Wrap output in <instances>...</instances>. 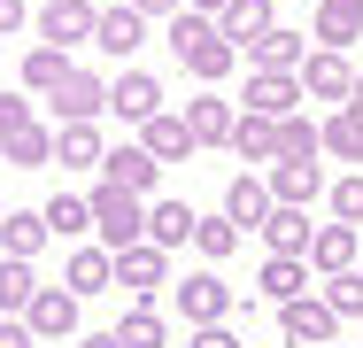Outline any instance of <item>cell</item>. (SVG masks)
<instances>
[{
	"mask_svg": "<svg viewBox=\"0 0 363 348\" xmlns=\"http://www.w3.org/2000/svg\"><path fill=\"white\" fill-rule=\"evenodd\" d=\"M170 55L194 70L201 85H224V77L240 70V47L217 31V16H194V8H186V16H170Z\"/></svg>",
	"mask_w": 363,
	"mask_h": 348,
	"instance_id": "cell-1",
	"label": "cell"
},
{
	"mask_svg": "<svg viewBox=\"0 0 363 348\" xmlns=\"http://www.w3.org/2000/svg\"><path fill=\"white\" fill-rule=\"evenodd\" d=\"M85 202H93V232H101V248H108V256H116V248H140V240H147V194L93 186Z\"/></svg>",
	"mask_w": 363,
	"mask_h": 348,
	"instance_id": "cell-2",
	"label": "cell"
},
{
	"mask_svg": "<svg viewBox=\"0 0 363 348\" xmlns=\"http://www.w3.org/2000/svg\"><path fill=\"white\" fill-rule=\"evenodd\" d=\"M116 286H132V302H155L170 286V248H155V240L116 248Z\"/></svg>",
	"mask_w": 363,
	"mask_h": 348,
	"instance_id": "cell-3",
	"label": "cell"
},
{
	"mask_svg": "<svg viewBox=\"0 0 363 348\" xmlns=\"http://www.w3.org/2000/svg\"><path fill=\"white\" fill-rule=\"evenodd\" d=\"M301 101H309L301 77H279V70H247V85H240V109H247V116H271V124L294 116Z\"/></svg>",
	"mask_w": 363,
	"mask_h": 348,
	"instance_id": "cell-4",
	"label": "cell"
},
{
	"mask_svg": "<svg viewBox=\"0 0 363 348\" xmlns=\"http://www.w3.org/2000/svg\"><path fill=\"white\" fill-rule=\"evenodd\" d=\"M301 93H309V101H333V109H348V93H356V62H348L340 47H317V55L301 62Z\"/></svg>",
	"mask_w": 363,
	"mask_h": 348,
	"instance_id": "cell-5",
	"label": "cell"
},
{
	"mask_svg": "<svg viewBox=\"0 0 363 348\" xmlns=\"http://www.w3.org/2000/svg\"><path fill=\"white\" fill-rule=\"evenodd\" d=\"M279 325H286L294 348H325L333 333H340V317H333L325 294H294V302H279Z\"/></svg>",
	"mask_w": 363,
	"mask_h": 348,
	"instance_id": "cell-6",
	"label": "cell"
},
{
	"mask_svg": "<svg viewBox=\"0 0 363 348\" xmlns=\"http://www.w3.org/2000/svg\"><path fill=\"white\" fill-rule=\"evenodd\" d=\"M93 31H101V0H47L39 8V39L47 47H77Z\"/></svg>",
	"mask_w": 363,
	"mask_h": 348,
	"instance_id": "cell-7",
	"label": "cell"
},
{
	"mask_svg": "<svg viewBox=\"0 0 363 348\" xmlns=\"http://www.w3.org/2000/svg\"><path fill=\"white\" fill-rule=\"evenodd\" d=\"M232 286H224L217 271H194V278H178V317H194V325H224L232 317Z\"/></svg>",
	"mask_w": 363,
	"mask_h": 348,
	"instance_id": "cell-8",
	"label": "cell"
},
{
	"mask_svg": "<svg viewBox=\"0 0 363 348\" xmlns=\"http://www.w3.org/2000/svg\"><path fill=\"white\" fill-rule=\"evenodd\" d=\"M363 263V232L356 224H317V240H309V271L317 278H340Z\"/></svg>",
	"mask_w": 363,
	"mask_h": 348,
	"instance_id": "cell-9",
	"label": "cell"
},
{
	"mask_svg": "<svg viewBox=\"0 0 363 348\" xmlns=\"http://www.w3.org/2000/svg\"><path fill=\"white\" fill-rule=\"evenodd\" d=\"M309 55H317V39H301V31H286V23H271V31L247 47V62H255V70H279V77H301Z\"/></svg>",
	"mask_w": 363,
	"mask_h": 348,
	"instance_id": "cell-10",
	"label": "cell"
},
{
	"mask_svg": "<svg viewBox=\"0 0 363 348\" xmlns=\"http://www.w3.org/2000/svg\"><path fill=\"white\" fill-rule=\"evenodd\" d=\"M108 109H116L124 124H147V116H162V77H147V70H124V77H108Z\"/></svg>",
	"mask_w": 363,
	"mask_h": 348,
	"instance_id": "cell-11",
	"label": "cell"
},
{
	"mask_svg": "<svg viewBox=\"0 0 363 348\" xmlns=\"http://www.w3.org/2000/svg\"><path fill=\"white\" fill-rule=\"evenodd\" d=\"M140 147L155 155V163H186L201 139H194V124H186V109H162V116H147V124H140Z\"/></svg>",
	"mask_w": 363,
	"mask_h": 348,
	"instance_id": "cell-12",
	"label": "cell"
},
{
	"mask_svg": "<svg viewBox=\"0 0 363 348\" xmlns=\"http://www.w3.org/2000/svg\"><path fill=\"white\" fill-rule=\"evenodd\" d=\"M255 286H263V302L279 310V302H294V294H317V271H309V256H263Z\"/></svg>",
	"mask_w": 363,
	"mask_h": 348,
	"instance_id": "cell-13",
	"label": "cell"
},
{
	"mask_svg": "<svg viewBox=\"0 0 363 348\" xmlns=\"http://www.w3.org/2000/svg\"><path fill=\"white\" fill-rule=\"evenodd\" d=\"M23 325H31L39 341H70L77 333V294L70 286H39V302L23 310Z\"/></svg>",
	"mask_w": 363,
	"mask_h": 348,
	"instance_id": "cell-14",
	"label": "cell"
},
{
	"mask_svg": "<svg viewBox=\"0 0 363 348\" xmlns=\"http://www.w3.org/2000/svg\"><path fill=\"white\" fill-rule=\"evenodd\" d=\"M70 47H47V39H39V47H23V93H39V101H55V93H62V85H70Z\"/></svg>",
	"mask_w": 363,
	"mask_h": 348,
	"instance_id": "cell-15",
	"label": "cell"
},
{
	"mask_svg": "<svg viewBox=\"0 0 363 348\" xmlns=\"http://www.w3.org/2000/svg\"><path fill=\"white\" fill-rule=\"evenodd\" d=\"M62 286H70L77 302H85V294H101V286H116V256H108V248H93V240H77L70 263H62Z\"/></svg>",
	"mask_w": 363,
	"mask_h": 348,
	"instance_id": "cell-16",
	"label": "cell"
},
{
	"mask_svg": "<svg viewBox=\"0 0 363 348\" xmlns=\"http://www.w3.org/2000/svg\"><path fill=\"white\" fill-rule=\"evenodd\" d=\"M101 186H124V194H155V155H147L140 139H132V147H108V155H101Z\"/></svg>",
	"mask_w": 363,
	"mask_h": 348,
	"instance_id": "cell-17",
	"label": "cell"
},
{
	"mask_svg": "<svg viewBox=\"0 0 363 348\" xmlns=\"http://www.w3.org/2000/svg\"><path fill=\"white\" fill-rule=\"evenodd\" d=\"M108 109V85H101V70H70V85L55 93V116L62 124H93Z\"/></svg>",
	"mask_w": 363,
	"mask_h": 348,
	"instance_id": "cell-18",
	"label": "cell"
},
{
	"mask_svg": "<svg viewBox=\"0 0 363 348\" xmlns=\"http://www.w3.org/2000/svg\"><path fill=\"white\" fill-rule=\"evenodd\" d=\"M309 240H317V224H309V209L279 202L271 217H263V248H271V256H309Z\"/></svg>",
	"mask_w": 363,
	"mask_h": 348,
	"instance_id": "cell-19",
	"label": "cell"
},
{
	"mask_svg": "<svg viewBox=\"0 0 363 348\" xmlns=\"http://www.w3.org/2000/svg\"><path fill=\"white\" fill-rule=\"evenodd\" d=\"M47 240H55L47 209H8V217H0V256H23V263H31Z\"/></svg>",
	"mask_w": 363,
	"mask_h": 348,
	"instance_id": "cell-20",
	"label": "cell"
},
{
	"mask_svg": "<svg viewBox=\"0 0 363 348\" xmlns=\"http://www.w3.org/2000/svg\"><path fill=\"white\" fill-rule=\"evenodd\" d=\"M186 124H194V139H201V147H232L240 109H232L224 93H201V101H186Z\"/></svg>",
	"mask_w": 363,
	"mask_h": 348,
	"instance_id": "cell-21",
	"label": "cell"
},
{
	"mask_svg": "<svg viewBox=\"0 0 363 348\" xmlns=\"http://www.w3.org/2000/svg\"><path fill=\"white\" fill-rule=\"evenodd\" d=\"M93 39H101V55H116V62H124V55H140L147 16L132 8V0H116V8H101V31H93Z\"/></svg>",
	"mask_w": 363,
	"mask_h": 348,
	"instance_id": "cell-22",
	"label": "cell"
},
{
	"mask_svg": "<svg viewBox=\"0 0 363 348\" xmlns=\"http://www.w3.org/2000/svg\"><path fill=\"white\" fill-rule=\"evenodd\" d=\"M309 39L348 55V39H363V0H317V23H309Z\"/></svg>",
	"mask_w": 363,
	"mask_h": 348,
	"instance_id": "cell-23",
	"label": "cell"
},
{
	"mask_svg": "<svg viewBox=\"0 0 363 348\" xmlns=\"http://www.w3.org/2000/svg\"><path fill=\"white\" fill-rule=\"evenodd\" d=\"M194 224H201V217H194V202H178V194H162V202L147 209V240H155V248H186Z\"/></svg>",
	"mask_w": 363,
	"mask_h": 348,
	"instance_id": "cell-24",
	"label": "cell"
},
{
	"mask_svg": "<svg viewBox=\"0 0 363 348\" xmlns=\"http://www.w3.org/2000/svg\"><path fill=\"white\" fill-rule=\"evenodd\" d=\"M271 209H279V202H271V178H232V186H224V217H232L240 232H247V224L263 232Z\"/></svg>",
	"mask_w": 363,
	"mask_h": 348,
	"instance_id": "cell-25",
	"label": "cell"
},
{
	"mask_svg": "<svg viewBox=\"0 0 363 348\" xmlns=\"http://www.w3.org/2000/svg\"><path fill=\"white\" fill-rule=\"evenodd\" d=\"M271 23H279V16H271V0H232V8L217 16V31L232 39V47H240V55H247V47L271 31Z\"/></svg>",
	"mask_w": 363,
	"mask_h": 348,
	"instance_id": "cell-26",
	"label": "cell"
},
{
	"mask_svg": "<svg viewBox=\"0 0 363 348\" xmlns=\"http://www.w3.org/2000/svg\"><path fill=\"white\" fill-rule=\"evenodd\" d=\"M317 194H325V170H317V163H271V202L309 209Z\"/></svg>",
	"mask_w": 363,
	"mask_h": 348,
	"instance_id": "cell-27",
	"label": "cell"
},
{
	"mask_svg": "<svg viewBox=\"0 0 363 348\" xmlns=\"http://www.w3.org/2000/svg\"><path fill=\"white\" fill-rule=\"evenodd\" d=\"M317 155H325V124L301 116V109L279 116V163H317Z\"/></svg>",
	"mask_w": 363,
	"mask_h": 348,
	"instance_id": "cell-28",
	"label": "cell"
},
{
	"mask_svg": "<svg viewBox=\"0 0 363 348\" xmlns=\"http://www.w3.org/2000/svg\"><path fill=\"white\" fill-rule=\"evenodd\" d=\"M101 155H108V147H101L93 124H55V163H62V170H101Z\"/></svg>",
	"mask_w": 363,
	"mask_h": 348,
	"instance_id": "cell-29",
	"label": "cell"
},
{
	"mask_svg": "<svg viewBox=\"0 0 363 348\" xmlns=\"http://www.w3.org/2000/svg\"><path fill=\"white\" fill-rule=\"evenodd\" d=\"M31 302H39V271L23 256H0V317H23Z\"/></svg>",
	"mask_w": 363,
	"mask_h": 348,
	"instance_id": "cell-30",
	"label": "cell"
},
{
	"mask_svg": "<svg viewBox=\"0 0 363 348\" xmlns=\"http://www.w3.org/2000/svg\"><path fill=\"white\" fill-rule=\"evenodd\" d=\"M232 155H240V163H279V124H271V116H247V109H240Z\"/></svg>",
	"mask_w": 363,
	"mask_h": 348,
	"instance_id": "cell-31",
	"label": "cell"
},
{
	"mask_svg": "<svg viewBox=\"0 0 363 348\" xmlns=\"http://www.w3.org/2000/svg\"><path fill=\"white\" fill-rule=\"evenodd\" d=\"M0 163H16V170H39V163H55V132L47 124H23V132L0 139Z\"/></svg>",
	"mask_w": 363,
	"mask_h": 348,
	"instance_id": "cell-32",
	"label": "cell"
},
{
	"mask_svg": "<svg viewBox=\"0 0 363 348\" xmlns=\"http://www.w3.org/2000/svg\"><path fill=\"white\" fill-rule=\"evenodd\" d=\"M194 248H201V263H209V271H224V263H232V248H240V224H232V217H201V224H194Z\"/></svg>",
	"mask_w": 363,
	"mask_h": 348,
	"instance_id": "cell-33",
	"label": "cell"
},
{
	"mask_svg": "<svg viewBox=\"0 0 363 348\" xmlns=\"http://www.w3.org/2000/svg\"><path fill=\"white\" fill-rule=\"evenodd\" d=\"M325 155L356 170V163H363V116H348V109H333V116H325Z\"/></svg>",
	"mask_w": 363,
	"mask_h": 348,
	"instance_id": "cell-34",
	"label": "cell"
},
{
	"mask_svg": "<svg viewBox=\"0 0 363 348\" xmlns=\"http://www.w3.org/2000/svg\"><path fill=\"white\" fill-rule=\"evenodd\" d=\"M116 341L124 348H162V310H155V302H132V310L116 317Z\"/></svg>",
	"mask_w": 363,
	"mask_h": 348,
	"instance_id": "cell-35",
	"label": "cell"
},
{
	"mask_svg": "<svg viewBox=\"0 0 363 348\" xmlns=\"http://www.w3.org/2000/svg\"><path fill=\"white\" fill-rule=\"evenodd\" d=\"M317 294L333 302V317H340V325H348V317H356V325H363V271H340V278H317Z\"/></svg>",
	"mask_w": 363,
	"mask_h": 348,
	"instance_id": "cell-36",
	"label": "cell"
},
{
	"mask_svg": "<svg viewBox=\"0 0 363 348\" xmlns=\"http://www.w3.org/2000/svg\"><path fill=\"white\" fill-rule=\"evenodd\" d=\"M47 224H55L62 240H77V232H93V202H85V194H47Z\"/></svg>",
	"mask_w": 363,
	"mask_h": 348,
	"instance_id": "cell-37",
	"label": "cell"
},
{
	"mask_svg": "<svg viewBox=\"0 0 363 348\" xmlns=\"http://www.w3.org/2000/svg\"><path fill=\"white\" fill-rule=\"evenodd\" d=\"M325 202H333V224H363V170H340L325 186Z\"/></svg>",
	"mask_w": 363,
	"mask_h": 348,
	"instance_id": "cell-38",
	"label": "cell"
},
{
	"mask_svg": "<svg viewBox=\"0 0 363 348\" xmlns=\"http://www.w3.org/2000/svg\"><path fill=\"white\" fill-rule=\"evenodd\" d=\"M23 124H39V116H31V101H23V93H0V139L23 132Z\"/></svg>",
	"mask_w": 363,
	"mask_h": 348,
	"instance_id": "cell-39",
	"label": "cell"
},
{
	"mask_svg": "<svg viewBox=\"0 0 363 348\" xmlns=\"http://www.w3.org/2000/svg\"><path fill=\"white\" fill-rule=\"evenodd\" d=\"M194 348H240V333H232V317H224V325H194Z\"/></svg>",
	"mask_w": 363,
	"mask_h": 348,
	"instance_id": "cell-40",
	"label": "cell"
},
{
	"mask_svg": "<svg viewBox=\"0 0 363 348\" xmlns=\"http://www.w3.org/2000/svg\"><path fill=\"white\" fill-rule=\"evenodd\" d=\"M0 348H39V333H31L23 317H0Z\"/></svg>",
	"mask_w": 363,
	"mask_h": 348,
	"instance_id": "cell-41",
	"label": "cell"
},
{
	"mask_svg": "<svg viewBox=\"0 0 363 348\" xmlns=\"http://www.w3.org/2000/svg\"><path fill=\"white\" fill-rule=\"evenodd\" d=\"M132 8H140V16H162V23H170V16H186V0H132Z\"/></svg>",
	"mask_w": 363,
	"mask_h": 348,
	"instance_id": "cell-42",
	"label": "cell"
},
{
	"mask_svg": "<svg viewBox=\"0 0 363 348\" xmlns=\"http://www.w3.org/2000/svg\"><path fill=\"white\" fill-rule=\"evenodd\" d=\"M8 31H23V0H0V39Z\"/></svg>",
	"mask_w": 363,
	"mask_h": 348,
	"instance_id": "cell-43",
	"label": "cell"
},
{
	"mask_svg": "<svg viewBox=\"0 0 363 348\" xmlns=\"http://www.w3.org/2000/svg\"><path fill=\"white\" fill-rule=\"evenodd\" d=\"M77 348H124V341H116V325H101V333H85Z\"/></svg>",
	"mask_w": 363,
	"mask_h": 348,
	"instance_id": "cell-44",
	"label": "cell"
},
{
	"mask_svg": "<svg viewBox=\"0 0 363 348\" xmlns=\"http://www.w3.org/2000/svg\"><path fill=\"white\" fill-rule=\"evenodd\" d=\"M186 8H194V16H224L232 0H186Z\"/></svg>",
	"mask_w": 363,
	"mask_h": 348,
	"instance_id": "cell-45",
	"label": "cell"
},
{
	"mask_svg": "<svg viewBox=\"0 0 363 348\" xmlns=\"http://www.w3.org/2000/svg\"><path fill=\"white\" fill-rule=\"evenodd\" d=\"M348 116H363V70H356V93H348Z\"/></svg>",
	"mask_w": 363,
	"mask_h": 348,
	"instance_id": "cell-46",
	"label": "cell"
},
{
	"mask_svg": "<svg viewBox=\"0 0 363 348\" xmlns=\"http://www.w3.org/2000/svg\"><path fill=\"white\" fill-rule=\"evenodd\" d=\"M0 217H8V202H0Z\"/></svg>",
	"mask_w": 363,
	"mask_h": 348,
	"instance_id": "cell-47",
	"label": "cell"
},
{
	"mask_svg": "<svg viewBox=\"0 0 363 348\" xmlns=\"http://www.w3.org/2000/svg\"><path fill=\"white\" fill-rule=\"evenodd\" d=\"M356 271H363V263H356Z\"/></svg>",
	"mask_w": 363,
	"mask_h": 348,
	"instance_id": "cell-48",
	"label": "cell"
}]
</instances>
